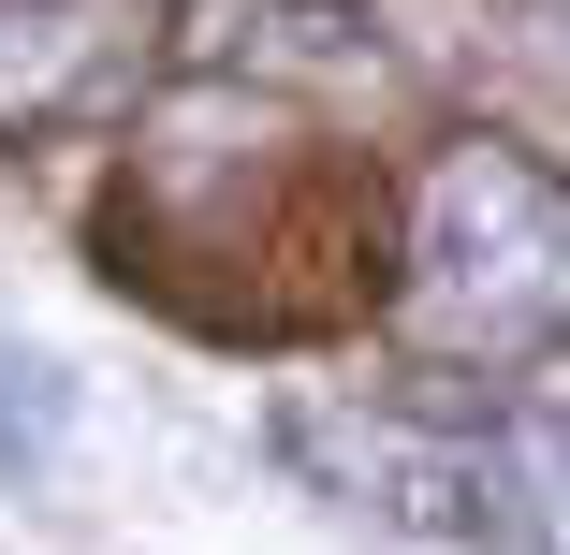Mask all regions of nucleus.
Here are the masks:
<instances>
[{
	"instance_id": "nucleus-5",
	"label": "nucleus",
	"mask_w": 570,
	"mask_h": 555,
	"mask_svg": "<svg viewBox=\"0 0 570 555\" xmlns=\"http://www.w3.org/2000/svg\"><path fill=\"white\" fill-rule=\"evenodd\" d=\"M132 0H0V147H30L88 102H118L132 73Z\"/></svg>"
},
{
	"instance_id": "nucleus-4",
	"label": "nucleus",
	"mask_w": 570,
	"mask_h": 555,
	"mask_svg": "<svg viewBox=\"0 0 570 555\" xmlns=\"http://www.w3.org/2000/svg\"><path fill=\"white\" fill-rule=\"evenodd\" d=\"M205 73L219 88H264V102H293V88L381 102L395 88V44H381L366 0H205Z\"/></svg>"
},
{
	"instance_id": "nucleus-6",
	"label": "nucleus",
	"mask_w": 570,
	"mask_h": 555,
	"mask_svg": "<svg viewBox=\"0 0 570 555\" xmlns=\"http://www.w3.org/2000/svg\"><path fill=\"white\" fill-rule=\"evenodd\" d=\"M59 438H73V380L30 337H0V468H45Z\"/></svg>"
},
{
	"instance_id": "nucleus-3",
	"label": "nucleus",
	"mask_w": 570,
	"mask_h": 555,
	"mask_svg": "<svg viewBox=\"0 0 570 555\" xmlns=\"http://www.w3.org/2000/svg\"><path fill=\"white\" fill-rule=\"evenodd\" d=\"M293 468H322L352 512L410 526V541H453V555H498L527 512H512V468L483 454L469 424H410V409H293Z\"/></svg>"
},
{
	"instance_id": "nucleus-2",
	"label": "nucleus",
	"mask_w": 570,
	"mask_h": 555,
	"mask_svg": "<svg viewBox=\"0 0 570 555\" xmlns=\"http://www.w3.org/2000/svg\"><path fill=\"white\" fill-rule=\"evenodd\" d=\"M556 293H570V205H556V161L512 147V132H469L439 147L410 219H395V278H381V321L424 351V366H541L556 351Z\"/></svg>"
},
{
	"instance_id": "nucleus-1",
	"label": "nucleus",
	"mask_w": 570,
	"mask_h": 555,
	"mask_svg": "<svg viewBox=\"0 0 570 555\" xmlns=\"http://www.w3.org/2000/svg\"><path fill=\"white\" fill-rule=\"evenodd\" d=\"M381 264H395L381 176L322 147L293 102L219 73H190L102 190V278L161 293L205 337H336L381 307Z\"/></svg>"
}]
</instances>
